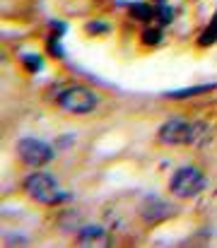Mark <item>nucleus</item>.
I'll return each instance as SVG.
<instances>
[{"label":"nucleus","mask_w":217,"mask_h":248,"mask_svg":"<svg viewBox=\"0 0 217 248\" xmlns=\"http://www.w3.org/2000/svg\"><path fill=\"white\" fill-rule=\"evenodd\" d=\"M24 190L32 200H36L41 205H58L68 198L63 193V188L58 186V181L46 171H36V173L27 176L24 178Z\"/></svg>","instance_id":"f257e3e1"},{"label":"nucleus","mask_w":217,"mask_h":248,"mask_svg":"<svg viewBox=\"0 0 217 248\" xmlns=\"http://www.w3.org/2000/svg\"><path fill=\"white\" fill-rule=\"evenodd\" d=\"M205 130V123H188L184 118H174L159 128V140L164 145H196L200 142Z\"/></svg>","instance_id":"f03ea898"},{"label":"nucleus","mask_w":217,"mask_h":248,"mask_svg":"<svg viewBox=\"0 0 217 248\" xmlns=\"http://www.w3.org/2000/svg\"><path fill=\"white\" fill-rule=\"evenodd\" d=\"M97 104H99V99L89 87H68L58 94V106L68 113H75V116L92 113L97 108Z\"/></svg>","instance_id":"7ed1b4c3"},{"label":"nucleus","mask_w":217,"mask_h":248,"mask_svg":"<svg viewBox=\"0 0 217 248\" xmlns=\"http://www.w3.org/2000/svg\"><path fill=\"white\" fill-rule=\"evenodd\" d=\"M205 186H208V181H205L200 169L184 166V169H179L171 176V186L169 188H171V193L176 198H196V195H200L205 190Z\"/></svg>","instance_id":"20e7f679"},{"label":"nucleus","mask_w":217,"mask_h":248,"mask_svg":"<svg viewBox=\"0 0 217 248\" xmlns=\"http://www.w3.org/2000/svg\"><path fill=\"white\" fill-rule=\"evenodd\" d=\"M17 155L22 157L24 164H29V166H46L53 159V150H51L46 142L36 140V138H24V140H19Z\"/></svg>","instance_id":"39448f33"},{"label":"nucleus","mask_w":217,"mask_h":248,"mask_svg":"<svg viewBox=\"0 0 217 248\" xmlns=\"http://www.w3.org/2000/svg\"><path fill=\"white\" fill-rule=\"evenodd\" d=\"M171 210L167 207V202H162V200H154V198H147L143 205V217L145 219H162V217H167Z\"/></svg>","instance_id":"423d86ee"},{"label":"nucleus","mask_w":217,"mask_h":248,"mask_svg":"<svg viewBox=\"0 0 217 248\" xmlns=\"http://www.w3.org/2000/svg\"><path fill=\"white\" fill-rule=\"evenodd\" d=\"M80 239H82V246H94L92 241H104V232L99 227H84L80 232Z\"/></svg>","instance_id":"0eeeda50"},{"label":"nucleus","mask_w":217,"mask_h":248,"mask_svg":"<svg viewBox=\"0 0 217 248\" xmlns=\"http://www.w3.org/2000/svg\"><path fill=\"white\" fill-rule=\"evenodd\" d=\"M131 12H133V17L140 19V22L152 19V15H154V10H152L150 5H145V2H133V5H131Z\"/></svg>","instance_id":"6e6552de"},{"label":"nucleus","mask_w":217,"mask_h":248,"mask_svg":"<svg viewBox=\"0 0 217 248\" xmlns=\"http://www.w3.org/2000/svg\"><path fill=\"white\" fill-rule=\"evenodd\" d=\"M215 41H217V12H215V17H213V22L205 27L203 36H200V46H210Z\"/></svg>","instance_id":"1a4fd4ad"},{"label":"nucleus","mask_w":217,"mask_h":248,"mask_svg":"<svg viewBox=\"0 0 217 248\" xmlns=\"http://www.w3.org/2000/svg\"><path fill=\"white\" fill-rule=\"evenodd\" d=\"M205 89H210V87H191V89H184V92H169L167 96H171V99H184V96L200 94V92H205Z\"/></svg>","instance_id":"9d476101"},{"label":"nucleus","mask_w":217,"mask_h":248,"mask_svg":"<svg viewBox=\"0 0 217 248\" xmlns=\"http://www.w3.org/2000/svg\"><path fill=\"white\" fill-rule=\"evenodd\" d=\"M143 41L145 44H159L162 41V31L159 29H145V34H143Z\"/></svg>","instance_id":"9b49d317"},{"label":"nucleus","mask_w":217,"mask_h":248,"mask_svg":"<svg viewBox=\"0 0 217 248\" xmlns=\"http://www.w3.org/2000/svg\"><path fill=\"white\" fill-rule=\"evenodd\" d=\"M22 61L29 65V70H32V73L41 70V58H39V56H22Z\"/></svg>","instance_id":"f8f14e48"},{"label":"nucleus","mask_w":217,"mask_h":248,"mask_svg":"<svg viewBox=\"0 0 217 248\" xmlns=\"http://www.w3.org/2000/svg\"><path fill=\"white\" fill-rule=\"evenodd\" d=\"M101 29H106L104 22H92V24H87V31H89V34H99Z\"/></svg>","instance_id":"ddd939ff"},{"label":"nucleus","mask_w":217,"mask_h":248,"mask_svg":"<svg viewBox=\"0 0 217 248\" xmlns=\"http://www.w3.org/2000/svg\"><path fill=\"white\" fill-rule=\"evenodd\" d=\"M159 17H162V22L167 24V22L171 19V10H169V7H162V10H159Z\"/></svg>","instance_id":"4468645a"},{"label":"nucleus","mask_w":217,"mask_h":248,"mask_svg":"<svg viewBox=\"0 0 217 248\" xmlns=\"http://www.w3.org/2000/svg\"><path fill=\"white\" fill-rule=\"evenodd\" d=\"M159 2H162V0H159Z\"/></svg>","instance_id":"2eb2a0df"}]
</instances>
